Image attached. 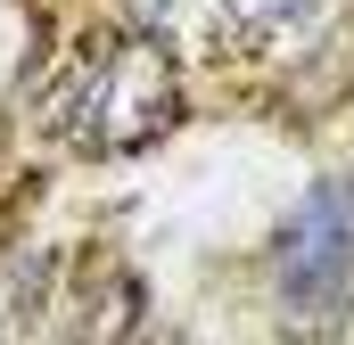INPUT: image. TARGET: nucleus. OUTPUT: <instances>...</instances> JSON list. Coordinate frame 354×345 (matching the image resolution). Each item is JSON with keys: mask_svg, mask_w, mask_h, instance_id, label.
<instances>
[{"mask_svg": "<svg viewBox=\"0 0 354 345\" xmlns=\"http://www.w3.org/2000/svg\"><path fill=\"white\" fill-rule=\"evenodd\" d=\"M231 8V25H248V33H272V25H297L313 0H223Z\"/></svg>", "mask_w": 354, "mask_h": 345, "instance_id": "4", "label": "nucleus"}, {"mask_svg": "<svg viewBox=\"0 0 354 345\" xmlns=\"http://www.w3.org/2000/svg\"><path fill=\"white\" fill-rule=\"evenodd\" d=\"M75 115H83V140L99 148V157H132V148H149V140L181 115L174 58H165L149 33H140V41H115L107 66L91 75V90L75 99Z\"/></svg>", "mask_w": 354, "mask_h": 345, "instance_id": "1", "label": "nucleus"}, {"mask_svg": "<svg viewBox=\"0 0 354 345\" xmlns=\"http://www.w3.org/2000/svg\"><path fill=\"white\" fill-rule=\"evenodd\" d=\"M346 222H354V189H346Z\"/></svg>", "mask_w": 354, "mask_h": 345, "instance_id": "6", "label": "nucleus"}, {"mask_svg": "<svg viewBox=\"0 0 354 345\" xmlns=\"http://www.w3.org/2000/svg\"><path fill=\"white\" fill-rule=\"evenodd\" d=\"M33 58H41V17H33V0H0V99L33 75Z\"/></svg>", "mask_w": 354, "mask_h": 345, "instance_id": "3", "label": "nucleus"}, {"mask_svg": "<svg viewBox=\"0 0 354 345\" xmlns=\"http://www.w3.org/2000/svg\"><path fill=\"white\" fill-rule=\"evenodd\" d=\"M124 8H132V25H140V33H157V25L181 8V0H124Z\"/></svg>", "mask_w": 354, "mask_h": 345, "instance_id": "5", "label": "nucleus"}, {"mask_svg": "<svg viewBox=\"0 0 354 345\" xmlns=\"http://www.w3.org/2000/svg\"><path fill=\"white\" fill-rule=\"evenodd\" d=\"M354 255V222H346V197L338 189H313L280 239V296L288 313H330L338 304V279H346Z\"/></svg>", "mask_w": 354, "mask_h": 345, "instance_id": "2", "label": "nucleus"}]
</instances>
